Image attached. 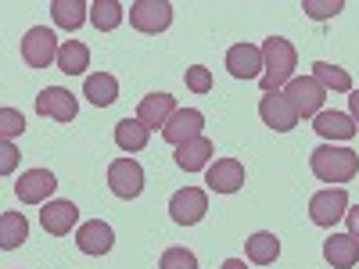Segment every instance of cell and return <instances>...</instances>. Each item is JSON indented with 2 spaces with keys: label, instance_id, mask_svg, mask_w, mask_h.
<instances>
[{
  "label": "cell",
  "instance_id": "12",
  "mask_svg": "<svg viewBox=\"0 0 359 269\" xmlns=\"http://www.w3.org/2000/svg\"><path fill=\"white\" fill-rule=\"evenodd\" d=\"M205 184L212 194H237L245 187V165L237 158H219L216 165H208Z\"/></svg>",
  "mask_w": 359,
  "mask_h": 269
},
{
  "label": "cell",
  "instance_id": "26",
  "mask_svg": "<svg viewBox=\"0 0 359 269\" xmlns=\"http://www.w3.org/2000/svg\"><path fill=\"white\" fill-rule=\"evenodd\" d=\"M123 18H126V11L118 0H94L90 4V22H94L97 33H111V29L123 25Z\"/></svg>",
  "mask_w": 359,
  "mask_h": 269
},
{
  "label": "cell",
  "instance_id": "6",
  "mask_svg": "<svg viewBox=\"0 0 359 269\" xmlns=\"http://www.w3.org/2000/svg\"><path fill=\"white\" fill-rule=\"evenodd\" d=\"M108 187H111L115 198H123V201L140 198V191H144V169H140V162H133V158H115V162L108 165Z\"/></svg>",
  "mask_w": 359,
  "mask_h": 269
},
{
  "label": "cell",
  "instance_id": "31",
  "mask_svg": "<svg viewBox=\"0 0 359 269\" xmlns=\"http://www.w3.org/2000/svg\"><path fill=\"white\" fill-rule=\"evenodd\" d=\"M184 83H187V90H194V94H208V90H212V72H208L205 65H191L184 72Z\"/></svg>",
  "mask_w": 359,
  "mask_h": 269
},
{
  "label": "cell",
  "instance_id": "1",
  "mask_svg": "<svg viewBox=\"0 0 359 269\" xmlns=\"http://www.w3.org/2000/svg\"><path fill=\"white\" fill-rule=\"evenodd\" d=\"M294 65H298V54H294V43L284 40V36H269L262 40V94H273V90L287 86L294 79Z\"/></svg>",
  "mask_w": 359,
  "mask_h": 269
},
{
  "label": "cell",
  "instance_id": "16",
  "mask_svg": "<svg viewBox=\"0 0 359 269\" xmlns=\"http://www.w3.org/2000/svg\"><path fill=\"white\" fill-rule=\"evenodd\" d=\"M111 244H115V230L101 219H90L76 230V248L83 255H108Z\"/></svg>",
  "mask_w": 359,
  "mask_h": 269
},
{
  "label": "cell",
  "instance_id": "21",
  "mask_svg": "<svg viewBox=\"0 0 359 269\" xmlns=\"http://www.w3.org/2000/svg\"><path fill=\"white\" fill-rule=\"evenodd\" d=\"M83 97L90 104H97V108H108L118 101V79L111 72H94V76H86L83 83Z\"/></svg>",
  "mask_w": 359,
  "mask_h": 269
},
{
  "label": "cell",
  "instance_id": "14",
  "mask_svg": "<svg viewBox=\"0 0 359 269\" xmlns=\"http://www.w3.org/2000/svg\"><path fill=\"white\" fill-rule=\"evenodd\" d=\"M201 130H205V115H201L198 108H180V111L169 118V126L162 130V140L172 144V147H180V144L201 137Z\"/></svg>",
  "mask_w": 359,
  "mask_h": 269
},
{
  "label": "cell",
  "instance_id": "8",
  "mask_svg": "<svg viewBox=\"0 0 359 269\" xmlns=\"http://www.w3.org/2000/svg\"><path fill=\"white\" fill-rule=\"evenodd\" d=\"M345 212H348V194L341 187H334V191L327 187V191L313 194V201H309V219L316 226H334L338 219H345Z\"/></svg>",
  "mask_w": 359,
  "mask_h": 269
},
{
  "label": "cell",
  "instance_id": "23",
  "mask_svg": "<svg viewBox=\"0 0 359 269\" xmlns=\"http://www.w3.org/2000/svg\"><path fill=\"white\" fill-rule=\"evenodd\" d=\"M147 137H151V130H147L140 118H123V123H115V144L123 147V151H144L147 147Z\"/></svg>",
  "mask_w": 359,
  "mask_h": 269
},
{
  "label": "cell",
  "instance_id": "30",
  "mask_svg": "<svg viewBox=\"0 0 359 269\" xmlns=\"http://www.w3.org/2000/svg\"><path fill=\"white\" fill-rule=\"evenodd\" d=\"M302 11L309 18L323 22V18H334L338 11H345V4H341V0H302Z\"/></svg>",
  "mask_w": 359,
  "mask_h": 269
},
{
  "label": "cell",
  "instance_id": "17",
  "mask_svg": "<svg viewBox=\"0 0 359 269\" xmlns=\"http://www.w3.org/2000/svg\"><path fill=\"white\" fill-rule=\"evenodd\" d=\"M79 223V208L72 201H47L43 212H40V226L54 237H65L72 233V226Z\"/></svg>",
  "mask_w": 359,
  "mask_h": 269
},
{
  "label": "cell",
  "instance_id": "27",
  "mask_svg": "<svg viewBox=\"0 0 359 269\" xmlns=\"http://www.w3.org/2000/svg\"><path fill=\"white\" fill-rule=\"evenodd\" d=\"M50 18L72 33V29H79L90 18V8L83 4V0H54V4H50Z\"/></svg>",
  "mask_w": 359,
  "mask_h": 269
},
{
  "label": "cell",
  "instance_id": "19",
  "mask_svg": "<svg viewBox=\"0 0 359 269\" xmlns=\"http://www.w3.org/2000/svg\"><path fill=\"white\" fill-rule=\"evenodd\" d=\"M313 130L323 140H352L359 133V126L352 123V115H345V111H320L313 118Z\"/></svg>",
  "mask_w": 359,
  "mask_h": 269
},
{
  "label": "cell",
  "instance_id": "7",
  "mask_svg": "<svg viewBox=\"0 0 359 269\" xmlns=\"http://www.w3.org/2000/svg\"><path fill=\"white\" fill-rule=\"evenodd\" d=\"M205 212H208V194L201 187H184L169 198V216L176 226H194L205 219Z\"/></svg>",
  "mask_w": 359,
  "mask_h": 269
},
{
  "label": "cell",
  "instance_id": "36",
  "mask_svg": "<svg viewBox=\"0 0 359 269\" xmlns=\"http://www.w3.org/2000/svg\"><path fill=\"white\" fill-rule=\"evenodd\" d=\"M223 269H248V265H245L241 258H226V262H223Z\"/></svg>",
  "mask_w": 359,
  "mask_h": 269
},
{
  "label": "cell",
  "instance_id": "13",
  "mask_svg": "<svg viewBox=\"0 0 359 269\" xmlns=\"http://www.w3.org/2000/svg\"><path fill=\"white\" fill-rule=\"evenodd\" d=\"M226 69H230L233 79H262V47L233 43L226 50Z\"/></svg>",
  "mask_w": 359,
  "mask_h": 269
},
{
  "label": "cell",
  "instance_id": "20",
  "mask_svg": "<svg viewBox=\"0 0 359 269\" xmlns=\"http://www.w3.org/2000/svg\"><path fill=\"white\" fill-rule=\"evenodd\" d=\"M212 151H216V147H212V140H208V137H194V140L176 147V165L184 169V172H201V169H208Z\"/></svg>",
  "mask_w": 359,
  "mask_h": 269
},
{
  "label": "cell",
  "instance_id": "5",
  "mask_svg": "<svg viewBox=\"0 0 359 269\" xmlns=\"http://www.w3.org/2000/svg\"><path fill=\"white\" fill-rule=\"evenodd\" d=\"M130 25L137 33H165L172 25V4L169 0H137L130 4Z\"/></svg>",
  "mask_w": 359,
  "mask_h": 269
},
{
  "label": "cell",
  "instance_id": "32",
  "mask_svg": "<svg viewBox=\"0 0 359 269\" xmlns=\"http://www.w3.org/2000/svg\"><path fill=\"white\" fill-rule=\"evenodd\" d=\"M22 130H25V118H22L15 108H4V111H0V133H4V140L18 137Z\"/></svg>",
  "mask_w": 359,
  "mask_h": 269
},
{
  "label": "cell",
  "instance_id": "11",
  "mask_svg": "<svg viewBox=\"0 0 359 269\" xmlns=\"http://www.w3.org/2000/svg\"><path fill=\"white\" fill-rule=\"evenodd\" d=\"M36 111L43 118H54V123H72L79 104H76V97L69 94L65 86H47V90H40V97H36Z\"/></svg>",
  "mask_w": 359,
  "mask_h": 269
},
{
  "label": "cell",
  "instance_id": "4",
  "mask_svg": "<svg viewBox=\"0 0 359 269\" xmlns=\"http://www.w3.org/2000/svg\"><path fill=\"white\" fill-rule=\"evenodd\" d=\"M57 50H62V43H57V36L50 33V29L43 25H33L29 33L22 36V62L29 69H47L57 62Z\"/></svg>",
  "mask_w": 359,
  "mask_h": 269
},
{
  "label": "cell",
  "instance_id": "9",
  "mask_svg": "<svg viewBox=\"0 0 359 269\" xmlns=\"http://www.w3.org/2000/svg\"><path fill=\"white\" fill-rule=\"evenodd\" d=\"M259 118H262L269 130H277V133H287V130L298 126V111L284 97V90H273V94H266L259 101Z\"/></svg>",
  "mask_w": 359,
  "mask_h": 269
},
{
  "label": "cell",
  "instance_id": "24",
  "mask_svg": "<svg viewBox=\"0 0 359 269\" xmlns=\"http://www.w3.org/2000/svg\"><path fill=\"white\" fill-rule=\"evenodd\" d=\"M57 69L65 76H83L90 69V47L79 40H65L62 50H57Z\"/></svg>",
  "mask_w": 359,
  "mask_h": 269
},
{
  "label": "cell",
  "instance_id": "18",
  "mask_svg": "<svg viewBox=\"0 0 359 269\" xmlns=\"http://www.w3.org/2000/svg\"><path fill=\"white\" fill-rule=\"evenodd\" d=\"M323 258L338 269H352L359 262V241L352 233H331L323 241Z\"/></svg>",
  "mask_w": 359,
  "mask_h": 269
},
{
  "label": "cell",
  "instance_id": "10",
  "mask_svg": "<svg viewBox=\"0 0 359 269\" xmlns=\"http://www.w3.org/2000/svg\"><path fill=\"white\" fill-rule=\"evenodd\" d=\"M54 191H57V179L47 169H29V172L18 176V184H15V194H18L22 205H43Z\"/></svg>",
  "mask_w": 359,
  "mask_h": 269
},
{
  "label": "cell",
  "instance_id": "25",
  "mask_svg": "<svg viewBox=\"0 0 359 269\" xmlns=\"http://www.w3.org/2000/svg\"><path fill=\"white\" fill-rule=\"evenodd\" d=\"M29 241V223L22 212H4L0 216V248L4 251H15L18 244Z\"/></svg>",
  "mask_w": 359,
  "mask_h": 269
},
{
  "label": "cell",
  "instance_id": "34",
  "mask_svg": "<svg viewBox=\"0 0 359 269\" xmlns=\"http://www.w3.org/2000/svg\"><path fill=\"white\" fill-rule=\"evenodd\" d=\"M345 219H348V233H352L355 241H359V205H355V208H348V212H345Z\"/></svg>",
  "mask_w": 359,
  "mask_h": 269
},
{
  "label": "cell",
  "instance_id": "22",
  "mask_svg": "<svg viewBox=\"0 0 359 269\" xmlns=\"http://www.w3.org/2000/svg\"><path fill=\"white\" fill-rule=\"evenodd\" d=\"M245 255H248V262H255V265H273L277 255H280V237L269 233V230L252 233L248 241H245Z\"/></svg>",
  "mask_w": 359,
  "mask_h": 269
},
{
  "label": "cell",
  "instance_id": "33",
  "mask_svg": "<svg viewBox=\"0 0 359 269\" xmlns=\"http://www.w3.org/2000/svg\"><path fill=\"white\" fill-rule=\"evenodd\" d=\"M0 155H4V158H0V172H4V176H11V169L18 165V147L11 144V140H4V147H0Z\"/></svg>",
  "mask_w": 359,
  "mask_h": 269
},
{
  "label": "cell",
  "instance_id": "15",
  "mask_svg": "<svg viewBox=\"0 0 359 269\" xmlns=\"http://www.w3.org/2000/svg\"><path fill=\"white\" fill-rule=\"evenodd\" d=\"M180 108H176V97L172 94H147V97H140V104H137V118L147 126V130H165L169 126V118L176 115Z\"/></svg>",
  "mask_w": 359,
  "mask_h": 269
},
{
  "label": "cell",
  "instance_id": "2",
  "mask_svg": "<svg viewBox=\"0 0 359 269\" xmlns=\"http://www.w3.org/2000/svg\"><path fill=\"white\" fill-rule=\"evenodd\" d=\"M309 169H313L316 179H323V184H348V179L359 172V155L348 151V147L323 144L309 155Z\"/></svg>",
  "mask_w": 359,
  "mask_h": 269
},
{
  "label": "cell",
  "instance_id": "3",
  "mask_svg": "<svg viewBox=\"0 0 359 269\" xmlns=\"http://www.w3.org/2000/svg\"><path fill=\"white\" fill-rule=\"evenodd\" d=\"M284 97L291 101V108L298 111V118H316V115L323 111L327 90H323L313 76H294V79L284 86Z\"/></svg>",
  "mask_w": 359,
  "mask_h": 269
},
{
  "label": "cell",
  "instance_id": "28",
  "mask_svg": "<svg viewBox=\"0 0 359 269\" xmlns=\"http://www.w3.org/2000/svg\"><path fill=\"white\" fill-rule=\"evenodd\" d=\"M313 79L323 86V90H334V94H352V76L331 62H316L313 65Z\"/></svg>",
  "mask_w": 359,
  "mask_h": 269
},
{
  "label": "cell",
  "instance_id": "29",
  "mask_svg": "<svg viewBox=\"0 0 359 269\" xmlns=\"http://www.w3.org/2000/svg\"><path fill=\"white\" fill-rule=\"evenodd\" d=\"M158 269H198V258H194V251H187V248H165Z\"/></svg>",
  "mask_w": 359,
  "mask_h": 269
},
{
  "label": "cell",
  "instance_id": "35",
  "mask_svg": "<svg viewBox=\"0 0 359 269\" xmlns=\"http://www.w3.org/2000/svg\"><path fill=\"white\" fill-rule=\"evenodd\" d=\"M348 115H352V123L359 126V90H352V94H348Z\"/></svg>",
  "mask_w": 359,
  "mask_h": 269
}]
</instances>
